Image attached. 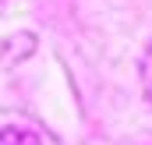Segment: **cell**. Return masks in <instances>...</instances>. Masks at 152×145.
<instances>
[{
	"label": "cell",
	"mask_w": 152,
	"mask_h": 145,
	"mask_svg": "<svg viewBox=\"0 0 152 145\" xmlns=\"http://www.w3.org/2000/svg\"><path fill=\"white\" fill-rule=\"evenodd\" d=\"M142 85H145V96L152 103V46L145 50V60H142Z\"/></svg>",
	"instance_id": "2"
},
{
	"label": "cell",
	"mask_w": 152,
	"mask_h": 145,
	"mask_svg": "<svg viewBox=\"0 0 152 145\" xmlns=\"http://www.w3.org/2000/svg\"><path fill=\"white\" fill-rule=\"evenodd\" d=\"M0 145H39V138L25 127H0Z\"/></svg>",
	"instance_id": "1"
}]
</instances>
